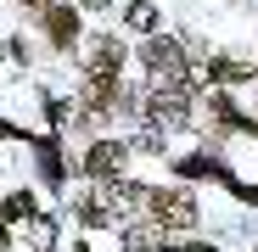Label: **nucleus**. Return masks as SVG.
<instances>
[{
  "instance_id": "1",
  "label": "nucleus",
  "mask_w": 258,
  "mask_h": 252,
  "mask_svg": "<svg viewBox=\"0 0 258 252\" xmlns=\"http://www.w3.org/2000/svg\"><path fill=\"white\" fill-rule=\"evenodd\" d=\"M191 118V101L180 84H152V96H146V123L152 129H180V123Z\"/></svg>"
},
{
  "instance_id": "2",
  "label": "nucleus",
  "mask_w": 258,
  "mask_h": 252,
  "mask_svg": "<svg viewBox=\"0 0 258 252\" xmlns=\"http://www.w3.org/2000/svg\"><path fill=\"white\" fill-rule=\"evenodd\" d=\"M146 207H152V219L168 224V230H191V224H197V202H191L185 191H152Z\"/></svg>"
},
{
  "instance_id": "3",
  "label": "nucleus",
  "mask_w": 258,
  "mask_h": 252,
  "mask_svg": "<svg viewBox=\"0 0 258 252\" xmlns=\"http://www.w3.org/2000/svg\"><path fill=\"white\" fill-rule=\"evenodd\" d=\"M146 73H152V84H185V56L174 39H152L146 45Z\"/></svg>"
},
{
  "instance_id": "4",
  "label": "nucleus",
  "mask_w": 258,
  "mask_h": 252,
  "mask_svg": "<svg viewBox=\"0 0 258 252\" xmlns=\"http://www.w3.org/2000/svg\"><path fill=\"white\" fill-rule=\"evenodd\" d=\"M123 162H129V146H123V140H96L90 157H84V168H90L96 180H118Z\"/></svg>"
},
{
  "instance_id": "5",
  "label": "nucleus",
  "mask_w": 258,
  "mask_h": 252,
  "mask_svg": "<svg viewBox=\"0 0 258 252\" xmlns=\"http://www.w3.org/2000/svg\"><path fill=\"white\" fill-rule=\"evenodd\" d=\"M45 17H51V39H56V45H68V39L79 34V17H73L68 6H51Z\"/></svg>"
},
{
  "instance_id": "6",
  "label": "nucleus",
  "mask_w": 258,
  "mask_h": 252,
  "mask_svg": "<svg viewBox=\"0 0 258 252\" xmlns=\"http://www.w3.org/2000/svg\"><path fill=\"white\" fill-rule=\"evenodd\" d=\"M6 219H12V224H28V219H34V196H28V191H17V196L6 202Z\"/></svg>"
},
{
  "instance_id": "7",
  "label": "nucleus",
  "mask_w": 258,
  "mask_h": 252,
  "mask_svg": "<svg viewBox=\"0 0 258 252\" xmlns=\"http://www.w3.org/2000/svg\"><path fill=\"white\" fill-rule=\"evenodd\" d=\"M129 28H141V34H152V28H157V12L146 6V0H135V6H129Z\"/></svg>"
},
{
  "instance_id": "8",
  "label": "nucleus",
  "mask_w": 258,
  "mask_h": 252,
  "mask_svg": "<svg viewBox=\"0 0 258 252\" xmlns=\"http://www.w3.org/2000/svg\"><path fill=\"white\" fill-rule=\"evenodd\" d=\"M0 252H6V224H0Z\"/></svg>"
},
{
  "instance_id": "9",
  "label": "nucleus",
  "mask_w": 258,
  "mask_h": 252,
  "mask_svg": "<svg viewBox=\"0 0 258 252\" xmlns=\"http://www.w3.org/2000/svg\"><path fill=\"white\" fill-rule=\"evenodd\" d=\"M84 6H101V0H84Z\"/></svg>"
},
{
  "instance_id": "10",
  "label": "nucleus",
  "mask_w": 258,
  "mask_h": 252,
  "mask_svg": "<svg viewBox=\"0 0 258 252\" xmlns=\"http://www.w3.org/2000/svg\"><path fill=\"white\" fill-rule=\"evenodd\" d=\"M34 6H39V0H34Z\"/></svg>"
}]
</instances>
